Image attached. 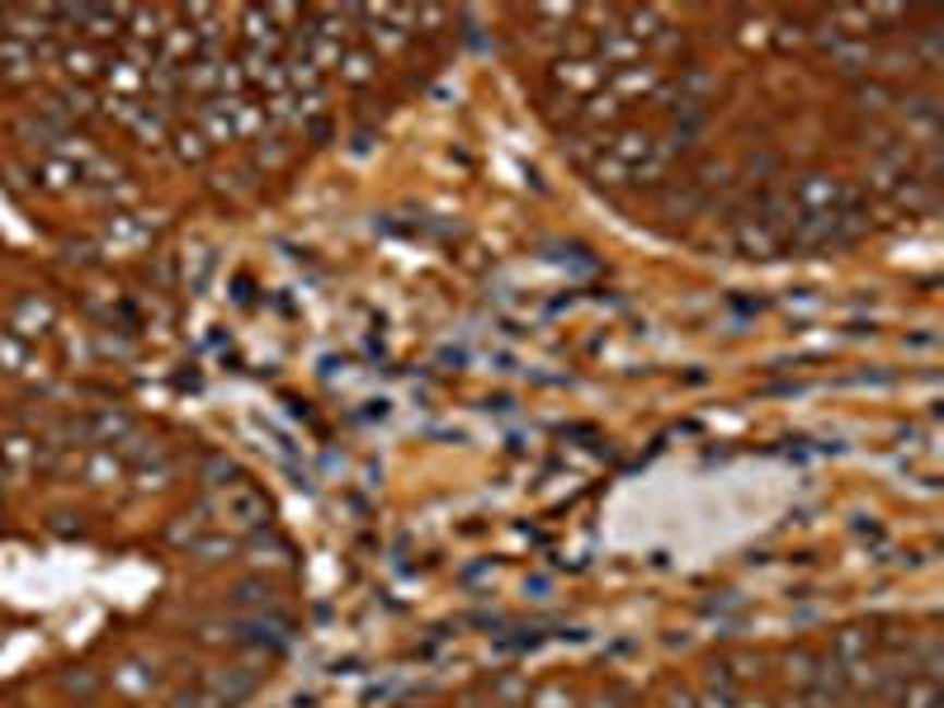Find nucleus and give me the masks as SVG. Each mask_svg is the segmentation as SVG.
<instances>
[{"label":"nucleus","instance_id":"f257e3e1","mask_svg":"<svg viewBox=\"0 0 944 708\" xmlns=\"http://www.w3.org/2000/svg\"><path fill=\"white\" fill-rule=\"evenodd\" d=\"M609 81V66L600 62V57H557L553 71H548V85L557 99H567L571 109H581L591 95L605 90Z\"/></svg>","mask_w":944,"mask_h":708},{"label":"nucleus","instance_id":"f03ea898","mask_svg":"<svg viewBox=\"0 0 944 708\" xmlns=\"http://www.w3.org/2000/svg\"><path fill=\"white\" fill-rule=\"evenodd\" d=\"M666 85V71L652 62V57H642V62H633V66H619V71H609V81H605V90L619 99V105L628 109V105H638V99H652L656 90Z\"/></svg>","mask_w":944,"mask_h":708},{"label":"nucleus","instance_id":"7ed1b4c3","mask_svg":"<svg viewBox=\"0 0 944 708\" xmlns=\"http://www.w3.org/2000/svg\"><path fill=\"white\" fill-rule=\"evenodd\" d=\"M794 212H846V180L836 175H803L794 190Z\"/></svg>","mask_w":944,"mask_h":708},{"label":"nucleus","instance_id":"20e7f679","mask_svg":"<svg viewBox=\"0 0 944 708\" xmlns=\"http://www.w3.org/2000/svg\"><path fill=\"white\" fill-rule=\"evenodd\" d=\"M218 510H222L227 524H237V529H261L265 515H269V501L251 487V481H237V487H227Z\"/></svg>","mask_w":944,"mask_h":708},{"label":"nucleus","instance_id":"39448f33","mask_svg":"<svg viewBox=\"0 0 944 708\" xmlns=\"http://www.w3.org/2000/svg\"><path fill=\"white\" fill-rule=\"evenodd\" d=\"M48 331H52V303H48V297H38V293L14 297V307H10V335H14V340H38V335H48Z\"/></svg>","mask_w":944,"mask_h":708},{"label":"nucleus","instance_id":"423d86ee","mask_svg":"<svg viewBox=\"0 0 944 708\" xmlns=\"http://www.w3.org/2000/svg\"><path fill=\"white\" fill-rule=\"evenodd\" d=\"M109 685H113V694H123V699L142 704V699H152V689L161 685V675H156V666H152V661L128 657V661H119V666L109 671Z\"/></svg>","mask_w":944,"mask_h":708},{"label":"nucleus","instance_id":"0eeeda50","mask_svg":"<svg viewBox=\"0 0 944 708\" xmlns=\"http://www.w3.org/2000/svg\"><path fill=\"white\" fill-rule=\"evenodd\" d=\"M81 430L90 435L99 449H119V444H128V439H133V416H128V411L105 406V411H95V416L85 420Z\"/></svg>","mask_w":944,"mask_h":708},{"label":"nucleus","instance_id":"6e6552de","mask_svg":"<svg viewBox=\"0 0 944 708\" xmlns=\"http://www.w3.org/2000/svg\"><path fill=\"white\" fill-rule=\"evenodd\" d=\"M38 66H43V48H38V42H24V38H5V42H0V76L28 81V76H38Z\"/></svg>","mask_w":944,"mask_h":708},{"label":"nucleus","instance_id":"1a4fd4ad","mask_svg":"<svg viewBox=\"0 0 944 708\" xmlns=\"http://www.w3.org/2000/svg\"><path fill=\"white\" fill-rule=\"evenodd\" d=\"M147 66L152 62H142V57H113L109 71H105L113 99H137L142 90H147Z\"/></svg>","mask_w":944,"mask_h":708},{"label":"nucleus","instance_id":"9d476101","mask_svg":"<svg viewBox=\"0 0 944 708\" xmlns=\"http://www.w3.org/2000/svg\"><path fill=\"white\" fill-rule=\"evenodd\" d=\"M57 66H62V76H66V81L85 85V81H95V76H99V66H109V62L90 48V42H66V48H57Z\"/></svg>","mask_w":944,"mask_h":708},{"label":"nucleus","instance_id":"9b49d317","mask_svg":"<svg viewBox=\"0 0 944 708\" xmlns=\"http://www.w3.org/2000/svg\"><path fill=\"white\" fill-rule=\"evenodd\" d=\"M204 689H213L227 708H237L246 694L255 689V671H246V666H222V671L204 675Z\"/></svg>","mask_w":944,"mask_h":708},{"label":"nucleus","instance_id":"f8f14e48","mask_svg":"<svg viewBox=\"0 0 944 708\" xmlns=\"http://www.w3.org/2000/svg\"><path fill=\"white\" fill-rule=\"evenodd\" d=\"M378 66H383V57L374 48H364V42H350V48L340 52V62H336V71H340V81H346V85H368V81L378 76Z\"/></svg>","mask_w":944,"mask_h":708},{"label":"nucleus","instance_id":"ddd939ff","mask_svg":"<svg viewBox=\"0 0 944 708\" xmlns=\"http://www.w3.org/2000/svg\"><path fill=\"white\" fill-rule=\"evenodd\" d=\"M0 467L10 477H28L38 467V439L34 435H5L0 439Z\"/></svg>","mask_w":944,"mask_h":708},{"label":"nucleus","instance_id":"4468645a","mask_svg":"<svg viewBox=\"0 0 944 708\" xmlns=\"http://www.w3.org/2000/svg\"><path fill=\"white\" fill-rule=\"evenodd\" d=\"M232 127H237V142L241 137H265V127H269L265 105H255V99H246V95H232Z\"/></svg>","mask_w":944,"mask_h":708},{"label":"nucleus","instance_id":"2eb2a0df","mask_svg":"<svg viewBox=\"0 0 944 708\" xmlns=\"http://www.w3.org/2000/svg\"><path fill=\"white\" fill-rule=\"evenodd\" d=\"M232 605L241 609V614H283V609H279V595L269 590V586H261V581H246V586H237V590H232Z\"/></svg>","mask_w":944,"mask_h":708},{"label":"nucleus","instance_id":"dca6fc26","mask_svg":"<svg viewBox=\"0 0 944 708\" xmlns=\"http://www.w3.org/2000/svg\"><path fill=\"white\" fill-rule=\"evenodd\" d=\"M34 175H38V184H43V190H52V194H62V190H71V184H81V170L71 166V161H62V156H57V151H48V156H43Z\"/></svg>","mask_w":944,"mask_h":708},{"label":"nucleus","instance_id":"f3484780","mask_svg":"<svg viewBox=\"0 0 944 708\" xmlns=\"http://www.w3.org/2000/svg\"><path fill=\"white\" fill-rule=\"evenodd\" d=\"M147 236H152V227L147 222H133V212H113V222L105 227V241H109L113 251H133Z\"/></svg>","mask_w":944,"mask_h":708},{"label":"nucleus","instance_id":"a211bd4d","mask_svg":"<svg viewBox=\"0 0 944 708\" xmlns=\"http://www.w3.org/2000/svg\"><path fill=\"white\" fill-rule=\"evenodd\" d=\"M128 127H133V137L142 142V147H161V142L170 137L166 109H156V105H142V109H137V119L128 123Z\"/></svg>","mask_w":944,"mask_h":708},{"label":"nucleus","instance_id":"6ab92c4d","mask_svg":"<svg viewBox=\"0 0 944 708\" xmlns=\"http://www.w3.org/2000/svg\"><path fill=\"white\" fill-rule=\"evenodd\" d=\"M123 477V453L119 449H95L90 463H85V481L90 487H113Z\"/></svg>","mask_w":944,"mask_h":708},{"label":"nucleus","instance_id":"aec40b11","mask_svg":"<svg viewBox=\"0 0 944 708\" xmlns=\"http://www.w3.org/2000/svg\"><path fill=\"white\" fill-rule=\"evenodd\" d=\"M166 142H176V156H180V161H190V166H198V161H204V156L213 151L208 142H204V133H198V127H190V123H176Z\"/></svg>","mask_w":944,"mask_h":708},{"label":"nucleus","instance_id":"412c9836","mask_svg":"<svg viewBox=\"0 0 944 708\" xmlns=\"http://www.w3.org/2000/svg\"><path fill=\"white\" fill-rule=\"evenodd\" d=\"M190 552L204 562H222V558H237V538L232 534H194Z\"/></svg>","mask_w":944,"mask_h":708},{"label":"nucleus","instance_id":"4be33fe9","mask_svg":"<svg viewBox=\"0 0 944 708\" xmlns=\"http://www.w3.org/2000/svg\"><path fill=\"white\" fill-rule=\"evenodd\" d=\"M204 477H208V487H222L227 491V487H237V481H232L237 477V463L232 459H208L204 463Z\"/></svg>","mask_w":944,"mask_h":708},{"label":"nucleus","instance_id":"5701e85b","mask_svg":"<svg viewBox=\"0 0 944 708\" xmlns=\"http://www.w3.org/2000/svg\"><path fill=\"white\" fill-rule=\"evenodd\" d=\"M893 105V90L888 85H879V81H869V85H860V109H888Z\"/></svg>","mask_w":944,"mask_h":708},{"label":"nucleus","instance_id":"b1692460","mask_svg":"<svg viewBox=\"0 0 944 708\" xmlns=\"http://www.w3.org/2000/svg\"><path fill=\"white\" fill-rule=\"evenodd\" d=\"M133 477H137V487H142V491H152V487H166V477H170V463H156V467H152L147 459H142V467H137Z\"/></svg>","mask_w":944,"mask_h":708},{"label":"nucleus","instance_id":"393cba45","mask_svg":"<svg viewBox=\"0 0 944 708\" xmlns=\"http://www.w3.org/2000/svg\"><path fill=\"white\" fill-rule=\"evenodd\" d=\"M176 708H227V704H222L213 689H204V685H198V689H190V694H180V699H176Z\"/></svg>","mask_w":944,"mask_h":708},{"label":"nucleus","instance_id":"a878e982","mask_svg":"<svg viewBox=\"0 0 944 708\" xmlns=\"http://www.w3.org/2000/svg\"><path fill=\"white\" fill-rule=\"evenodd\" d=\"M670 708H699V699H690V694H676V699H670Z\"/></svg>","mask_w":944,"mask_h":708},{"label":"nucleus","instance_id":"bb28decb","mask_svg":"<svg viewBox=\"0 0 944 708\" xmlns=\"http://www.w3.org/2000/svg\"><path fill=\"white\" fill-rule=\"evenodd\" d=\"M81 708H99V704H81Z\"/></svg>","mask_w":944,"mask_h":708},{"label":"nucleus","instance_id":"cd10ccee","mask_svg":"<svg viewBox=\"0 0 944 708\" xmlns=\"http://www.w3.org/2000/svg\"><path fill=\"white\" fill-rule=\"evenodd\" d=\"M0 496H5V487H0Z\"/></svg>","mask_w":944,"mask_h":708}]
</instances>
